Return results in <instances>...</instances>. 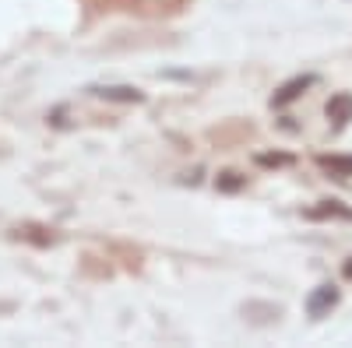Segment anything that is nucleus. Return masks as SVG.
<instances>
[{"mask_svg": "<svg viewBox=\"0 0 352 348\" xmlns=\"http://www.w3.org/2000/svg\"><path fill=\"white\" fill-rule=\"evenodd\" d=\"M338 303V292H335V288L331 285H320L317 288V292L310 296V303H307V310L314 313V316H324V310H331Z\"/></svg>", "mask_w": 352, "mask_h": 348, "instance_id": "f257e3e1", "label": "nucleus"}, {"mask_svg": "<svg viewBox=\"0 0 352 348\" xmlns=\"http://www.w3.org/2000/svg\"><path fill=\"white\" fill-rule=\"evenodd\" d=\"M328 116L335 124H345L349 116H352V95H338L335 102H328Z\"/></svg>", "mask_w": 352, "mask_h": 348, "instance_id": "f03ea898", "label": "nucleus"}]
</instances>
